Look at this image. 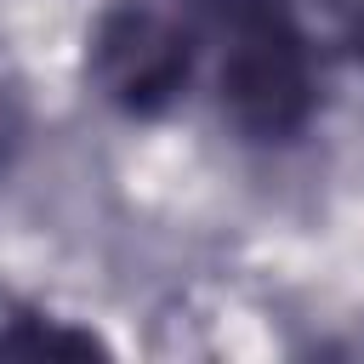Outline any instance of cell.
<instances>
[{
    "label": "cell",
    "instance_id": "1",
    "mask_svg": "<svg viewBox=\"0 0 364 364\" xmlns=\"http://www.w3.org/2000/svg\"><path fill=\"white\" fill-rule=\"evenodd\" d=\"M193 40L210 46L222 114L245 136H296L313 114V57L284 0H188Z\"/></svg>",
    "mask_w": 364,
    "mask_h": 364
},
{
    "label": "cell",
    "instance_id": "2",
    "mask_svg": "<svg viewBox=\"0 0 364 364\" xmlns=\"http://www.w3.org/2000/svg\"><path fill=\"white\" fill-rule=\"evenodd\" d=\"M85 68H91L97 91L119 114L154 119L193 80V28L171 23V17L148 11V6H114L91 28Z\"/></svg>",
    "mask_w": 364,
    "mask_h": 364
},
{
    "label": "cell",
    "instance_id": "3",
    "mask_svg": "<svg viewBox=\"0 0 364 364\" xmlns=\"http://www.w3.org/2000/svg\"><path fill=\"white\" fill-rule=\"evenodd\" d=\"M0 353H46V358H85V353H102L97 336L85 330H63V324H23V330H0Z\"/></svg>",
    "mask_w": 364,
    "mask_h": 364
},
{
    "label": "cell",
    "instance_id": "4",
    "mask_svg": "<svg viewBox=\"0 0 364 364\" xmlns=\"http://www.w3.org/2000/svg\"><path fill=\"white\" fill-rule=\"evenodd\" d=\"M353 46H358V57H364V0H358V17H353Z\"/></svg>",
    "mask_w": 364,
    "mask_h": 364
}]
</instances>
